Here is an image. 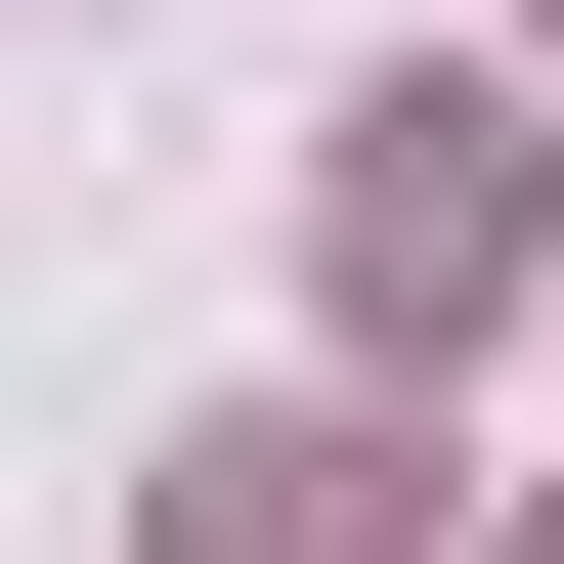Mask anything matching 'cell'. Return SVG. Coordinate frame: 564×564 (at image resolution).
I'll use <instances>...</instances> for the list:
<instances>
[{
    "label": "cell",
    "mask_w": 564,
    "mask_h": 564,
    "mask_svg": "<svg viewBox=\"0 0 564 564\" xmlns=\"http://www.w3.org/2000/svg\"><path fill=\"white\" fill-rule=\"evenodd\" d=\"M521 564H564V521H521Z\"/></svg>",
    "instance_id": "3957f363"
},
{
    "label": "cell",
    "mask_w": 564,
    "mask_h": 564,
    "mask_svg": "<svg viewBox=\"0 0 564 564\" xmlns=\"http://www.w3.org/2000/svg\"><path fill=\"white\" fill-rule=\"evenodd\" d=\"M131 564H434V478H391V434H348V391H217Z\"/></svg>",
    "instance_id": "7a4b0ae2"
},
{
    "label": "cell",
    "mask_w": 564,
    "mask_h": 564,
    "mask_svg": "<svg viewBox=\"0 0 564 564\" xmlns=\"http://www.w3.org/2000/svg\"><path fill=\"white\" fill-rule=\"evenodd\" d=\"M304 261H348V348H478V304H564V174H521V87H348Z\"/></svg>",
    "instance_id": "6da1fadb"
}]
</instances>
